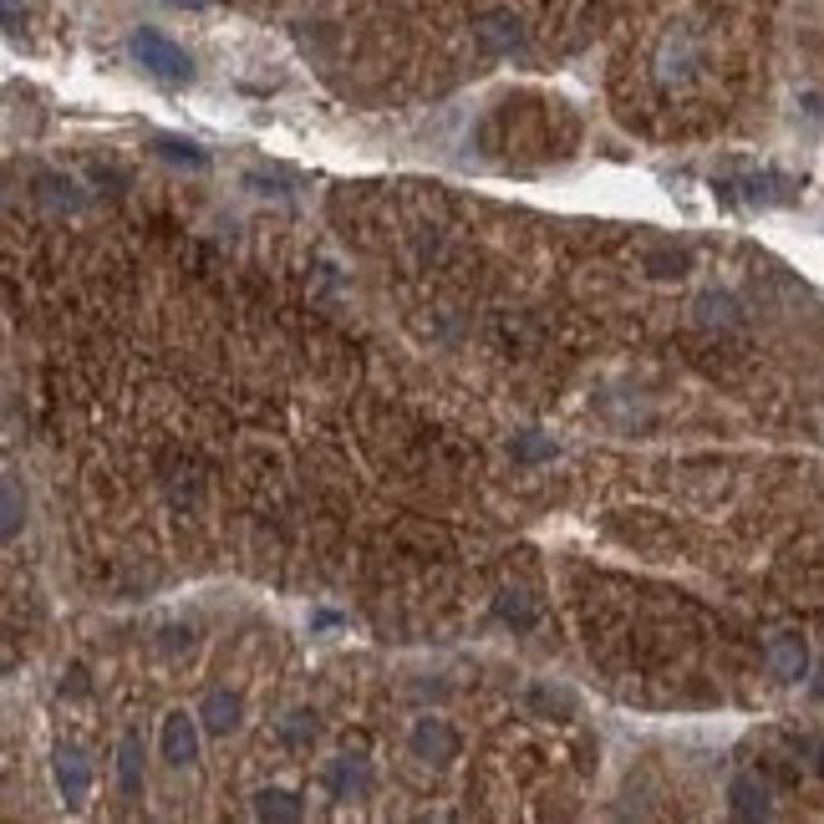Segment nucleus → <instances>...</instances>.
I'll return each instance as SVG.
<instances>
[{
	"instance_id": "obj_9",
	"label": "nucleus",
	"mask_w": 824,
	"mask_h": 824,
	"mask_svg": "<svg viewBox=\"0 0 824 824\" xmlns=\"http://www.w3.org/2000/svg\"><path fill=\"white\" fill-rule=\"evenodd\" d=\"M479 42H484L488 51H519V46H525V31H519V21H509V15H488L484 26H479Z\"/></svg>"
},
{
	"instance_id": "obj_6",
	"label": "nucleus",
	"mask_w": 824,
	"mask_h": 824,
	"mask_svg": "<svg viewBox=\"0 0 824 824\" xmlns=\"http://www.w3.org/2000/svg\"><path fill=\"white\" fill-rule=\"evenodd\" d=\"M728 799H733L738 820H764L768 814V784L753 779V774H738V779L728 784Z\"/></svg>"
},
{
	"instance_id": "obj_5",
	"label": "nucleus",
	"mask_w": 824,
	"mask_h": 824,
	"mask_svg": "<svg viewBox=\"0 0 824 824\" xmlns=\"http://www.w3.org/2000/svg\"><path fill=\"white\" fill-rule=\"evenodd\" d=\"M768 667H774L779 682H799L804 667H810V651H804L799 636H774V641H768Z\"/></svg>"
},
{
	"instance_id": "obj_2",
	"label": "nucleus",
	"mask_w": 824,
	"mask_h": 824,
	"mask_svg": "<svg viewBox=\"0 0 824 824\" xmlns=\"http://www.w3.org/2000/svg\"><path fill=\"white\" fill-rule=\"evenodd\" d=\"M51 774H57L61 799H67L72 810H82V804H87V794H92V768H87V758H82L76 749H57V764H51Z\"/></svg>"
},
{
	"instance_id": "obj_15",
	"label": "nucleus",
	"mask_w": 824,
	"mask_h": 824,
	"mask_svg": "<svg viewBox=\"0 0 824 824\" xmlns=\"http://www.w3.org/2000/svg\"><path fill=\"white\" fill-rule=\"evenodd\" d=\"M280 733L291 738V743H306V738H316V722H310V713H291V722Z\"/></svg>"
},
{
	"instance_id": "obj_7",
	"label": "nucleus",
	"mask_w": 824,
	"mask_h": 824,
	"mask_svg": "<svg viewBox=\"0 0 824 824\" xmlns=\"http://www.w3.org/2000/svg\"><path fill=\"white\" fill-rule=\"evenodd\" d=\"M199 718H204L209 733H235L239 728V697L235 692H209L204 707H199Z\"/></svg>"
},
{
	"instance_id": "obj_8",
	"label": "nucleus",
	"mask_w": 824,
	"mask_h": 824,
	"mask_svg": "<svg viewBox=\"0 0 824 824\" xmlns=\"http://www.w3.org/2000/svg\"><path fill=\"white\" fill-rule=\"evenodd\" d=\"M118 784H122V794H138V789H143V738H138V733H122Z\"/></svg>"
},
{
	"instance_id": "obj_13",
	"label": "nucleus",
	"mask_w": 824,
	"mask_h": 824,
	"mask_svg": "<svg viewBox=\"0 0 824 824\" xmlns=\"http://www.w3.org/2000/svg\"><path fill=\"white\" fill-rule=\"evenodd\" d=\"M499 621H509V626H534L530 601H525L519 590H504V596H499Z\"/></svg>"
},
{
	"instance_id": "obj_1",
	"label": "nucleus",
	"mask_w": 824,
	"mask_h": 824,
	"mask_svg": "<svg viewBox=\"0 0 824 824\" xmlns=\"http://www.w3.org/2000/svg\"><path fill=\"white\" fill-rule=\"evenodd\" d=\"M128 51H133V61L143 67L148 76H158V82H168V87H184V82H193L189 51H184L174 36H163V31L138 26L133 36H128Z\"/></svg>"
},
{
	"instance_id": "obj_4",
	"label": "nucleus",
	"mask_w": 824,
	"mask_h": 824,
	"mask_svg": "<svg viewBox=\"0 0 824 824\" xmlns=\"http://www.w3.org/2000/svg\"><path fill=\"white\" fill-rule=\"evenodd\" d=\"M412 753H417V758H433V764H448L458 753V733L443 718H417V728H412Z\"/></svg>"
},
{
	"instance_id": "obj_3",
	"label": "nucleus",
	"mask_w": 824,
	"mask_h": 824,
	"mask_svg": "<svg viewBox=\"0 0 824 824\" xmlns=\"http://www.w3.org/2000/svg\"><path fill=\"white\" fill-rule=\"evenodd\" d=\"M158 749H163V758H168L174 768H184V764L199 758V728H193L189 713H168V718H163Z\"/></svg>"
},
{
	"instance_id": "obj_12",
	"label": "nucleus",
	"mask_w": 824,
	"mask_h": 824,
	"mask_svg": "<svg viewBox=\"0 0 824 824\" xmlns=\"http://www.w3.org/2000/svg\"><path fill=\"white\" fill-rule=\"evenodd\" d=\"M153 148H158L163 158L189 163V168H204V163H209V153L199 143H189V138H153Z\"/></svg>"
},
{
	"instance_id": "obj_16",
	"label": "nucleus",
	"mask_w": 824,
	"mask_h": 824,
	"mask_svg": "<svg viewBox=\"0 0 824 824\" xmlns=\"http://www.w3.org/2000/svg\"><path fill=\"white\" fill-rule=\"evenodd\" d=\"M515 454H519V458H555V443H545V438H534V433H525V438L515 443Z\"/></svg>"
},
{
	"instance_id": "obj_11",
	"label": "nucleus",
	"mask_w": 824,
	"mask_h": 824,
	"mask_svg": "<svg viewBox=\"0 0 824 824\" xmlns=\"http://www.w3.org/2000/svg\"><path fill=\"white\" fill-rule=\"evenodd\" d=\"M255 814L275 824H295L301 820V799L285 794V789H266V794H255Z\"/></svg>"
},
{
	"instance_id": "obj_14",
	"label": "nucleus",
	"mask_w": 824,
	"mask_h": 824,
	"mask_svg": "<svg viewBox=\"0 0 824 824\" xmlns=\"http://www.w3.org/2000/svg\"><path fill=\"white\" fill-rule=\"evenodd\" d=\"M15 530H21V488L15 479H5V540H15Z\"/></svg>"
},
{
	"instance_id": "obj_10",
	"label": "nucleus",
	"mask_w": 824,
	"mask_h": 824,
	"mask_svg": "<svg viewBox=\"0 0 824 824\" xmlns=\"http://www.w3.org/2000/svg\"><path fill=\"white\" fill-rule=\"evenodd\" d=\"M331 789H337L341 799L367 794V789H372L367 764H362V758H337V764H331Z\"/></svg>"
},
{
	"instance_id": "obj_17",
	"label": "nucleus",
	"mask_w": 824,
	"mask_h": 824,
	"mask_svg": "<svg viewBox=\"0 0 824 824\" xmlns=\"http://www.w3.org/2000/svg\"><path fill=\"white\" fill-rule=\"evenodd\" d=\"M174 5H214V0H174Z\"/></svg>"
}]
</instances>
